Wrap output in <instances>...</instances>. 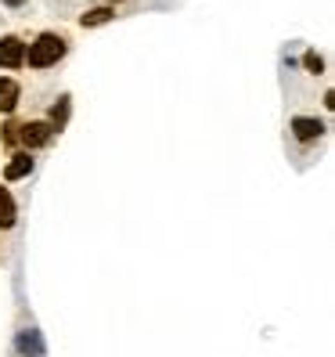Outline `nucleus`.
<instances>
[{
  "label": "nucleus",
  "mask_w": 335,
  "mask_h": 357,
  "mask_svg": "<svg viewBox=\"0 0 335 357\" xmlns=\"http://www.w3.org/2000/svg\"><path fill=\"white\" fill-rule=\"evenodd\" d=\"M109 4H116V0H109Z\"/></svg>",
  "instance_id": "nucleus-14"
},
{
  "label": "nucleus",
  "mask_w": 335,
  "mask_h": 357,
  "mask_svg": "<svg viewBox=\"0 0 335 357\" xmlns=\"http://www.w3.org/2000/svg\"><path fill=\"white\" fill-rule=\"evenodd\" d=\"M18 350L36 357L40 350H44V347H40V335H36V332H22V335H18Z\"/></svg>",
  "instance_id": "nucleus-10"
},
{
  "label": "nucleus",
  "mask_w": 335,
  "mask_h": 357,
  "mask_svg": "<svg viewBox=\"0 0 335 357\" xmlns=\"http://www.w3.org/2000/svg\"><path fill=\"white\" fill-rule=\"evenodd\" d=\"M292 134H296V141L310 144V141H318L325 134V123L313 119V116H296V119H292Z\"/></svg>",
  "instance_id": "nucleus-4"
},
{
  "label": "nucleus",
  "mask_w": 335,
  "mask_h": 357,
  "mask_svg": "<svg viewBox=\"0 0 335 357\" xmlns=\"http://www.w3.org/2000/svg\"><path fill=\"white\" fill-rule=\"evenodd\" d=\"M51 137H54V130L44 119H29V123L18 127V141H22L26 149H44V144H51Z\"/></svg>",
  "instance_id": "nucleus-2"
},
{
  "label": "nucleus",
  "mask_w": 335,
  "mask_h": 357,
  "mask_svg": "<svg viewBox=\"0 0 335 357\" xmlns=\"http://www.w3.org/2000/svg\"><path fill=\"white\" fill-rule=\"evenodd\" d=\"M303 66H306V73H313V76H318V73L325 69V58H321L318 51H306V54H303Z\"/></svg>",
  "instance_id": "nucleus-11"
},
{
  "label": "nucleus",
  "mask_w": 335,
  "mask_h": 357,
  "mask_svg": "<svg viewBox=\"0 0 335 357\" xmlns=\"http://www.w3.org/2000/svg\"><path fill=\"white\" fill-rule=\"evenodd\" d=\"M15 224H18V206H15L8 188L0 184V231H11Z\"/></svg>",
  "instance_id": "nucleus-6"
},
{
  "label": "nucleus",
  "mask_w": 335,
  "mask_h": 357,
  "mask_svg": "<svg viewBox=\"0 0 335 357\" xmlns=\"http://www.w3.org/2000/svg\"><path fill=\"white\" fill-rule=\"evenodd\" d=\"M112 18H116V8L101 4V8H91V11H83V15H79V26H83V29H94V26H104V22H112Z\"/></svg>",
  "instance_id": "nucleus-8"
},
{
  "label": "nucleus",
  "mask_w": 335,
  "mask_h": 357,
  "mask_svg": "<svg viewBox=\"0 0 335 357\" xmlns=\"http://www.w3.org/2000/svg\"><path fill=\"white\" fill-rule=\"evenodd\" d=\"M26 66V44L18 36H0V69H22Z\"/></svg>",
  "instance_id": "nucleus-3"
},
{
  "label": "nucleus",
  "mask_w": 335,
  "mask_h": 357,
  "mask_svg": "<svg viewBox=\"0 0 335 357\" xmlns=\"http://www.w3.org/2000/svg\"><path fill=\"white\" fill-rule=\"evenodd\" d=\"M65 51H69V40L61 33H40L26 47V61H29V69H51L65 58Z\"/></svg>",
  "instance_id": "nucleus-1"
},
{
  "label": "nucleus",
  "mask_w": 335,
  "mask_h": 357,
  "mask_svg": "<svg viewBox=\"0 0 335 357\" xmlns=\"http://www.w3.org/2000/svg\"><path fill=\"white\" fill-rule=\"evenodd\" d=\"M65 123H69V94H61L58 105L51 109V130L61 134V130H65Z\"/></svg>",
  "instance_id": "nucleus-9"
},
{
  "label": "nucleus",
  "mask_w": 335,
  "mask_h": 357,
  "mask_svg": "<svg viewBox=\"0 0 335 357\" xmlns=\"http://www.w3.org/2000/svg\"><path fill=\"white\" fill-rule=\"evenodd\" d=\"M4 144H8V149L18 144V123H8V127H4Z\"/></svg>",
  "instance_id": "nucleus-12"
},
{
  "label": "nucleus",
  "mask_w": 335,
  "mask_h": 357,
  "mask_svg": "<svg viewBox=\"0 0 335 357\" xmlns=\"http://www.w3.org/2000/svg\"><path fill=\"white\" fill-rule=\"evenodd\" d=\"M29 174H33V155L29 152H15L4 166V181H22Z\"/></svg>",
  "instance_id": "nucleus-5"
},
{
  "label": "nucleus",
  "mask_w": 335,
  "mask_h": 357,
  "mask_svg": "<svg viewBox=\"0 0 335 357\" xmlns=\"http://www.w3.org/2000/svg\"><path fill=\"white\" fill-rule=\"evenodd\" d=\"M4 4H8V8H18V4H26V0H4Z\"/></svg>",
  "instance_id": "nucleus-13"
},
{
  "label": "nucleus",
  "mask_w": 335,
  "mask_h": 357,
  "mask_svg": "<svg viewBox=\"0 0 335 357\" xmlns=\"http://www.w3.org/2000/svg\"><path fill=\"white\" fill-rule=\"evenodd\" d=\"M18 98H22V87L11 76H0V112H15Z\"/></svg>",
  "instance_id": "nucleus-7"
}]
</instances>
